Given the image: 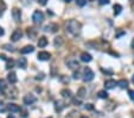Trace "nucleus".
<instances>
[{"label": "nucleus", "instance_id": "1", "mask_svg": "<svg viewBox=\"0 0 134 118\" xmlns=\"http://www.w3.org/2000/svg\"><path fill=\"white\" fill-rule=\"evenodd\" d=\"M65 29H67V32H69L70 35L76 36V35H78L80 31H81V24H80L77 20L71 19L65 23Z\"/></svg>", "mask_w": 134, "mask_h": 118}, {"label": "nucleus", "instance_id": "2", "mask_svg": "<svg viewBox=\"0 0 134 118\" xmlns=\"http://www.w3.org/2000/svg\"><path fill=\"white\" fill-rule=\"evenodd\" d=\"M32 22L34 24H42L44 22V13L42 11H34L32 14Z\"/></svg>", "mask_w": 134, "mask_h": 118}, {"label": "nucleus", "instance_id": "3", "mask_svg": "<svg viewBox=\"0 0 134 118\" xmlns=\"http://www.w3.org/2000/svg\"><path fill=\"white\" fill-rule=\"evenodd\" d=\"M94 76H95V74H94V72H93L89 67L84 68V72H83V80L84 81H91L93 79H94Z\"/></svg>", "mask_w": 134, "mask_h": 118}, {"label": "nucleus", "instance_id": "4", "mask_svg": "<svg viewBox=\"0 0 134 118\" xmlns=\"http://www.w3.org/2000/svg\"><path fill=\"white\" fill-rule=\"evenodd\" d=\"M22 37H23V31L20 30V29H17V30H14L13 34L11 35V41L12 42H18Z\"/></svg>", "mask_w": 134, "mask_h": 118}, {"label": "nucleus", "instance_id": "5", "mask_svg": "<svg viewBox=\"0 0 134 118\" xmlns=\"http://www.w3.org/2000/svg\"><path fill=\"white\" fill-rule=\"evenodd\" d=\"M23 100H24V104L25 105H32L37 101V98L34 96H32V94H26Z\"/></svg>", "mask_w": 134, "mask_h": 118}, {"label": "nucleus", "instance_id": "6", "mask_svg": "<svg viewBox=\"0 0 134 118\" xmlns=\"http://www.w3.org/2000/svg\"><path fill=\"white\" fill-rule=\"evenodd\" d=\"M65 63H67V66L70 68V69H78V67H80L78 62L76 61V60H74V59L67 60V61H65Z\"/></svg>", "mask_w": 134, "mask_h": 118}, {"label": "nucleus", "instance_id": "7", "mask_svg": "<svg viewBox=\"0 0 134 118\" xmlns=\"http://www.w3.org/2000/svg\"><path fill=\"white\" fill-rule=\"evenodd\" d=\"M51 57V54L48 51H39L38 53V60L40 61H49Z\"/></svg>", "mask_w": 134, "mask_h": 118}, {"label": "nucleus", "instance_id": "8", "mask_svg": "<svg viewBox=\"0 0 134 118\" xmlns=\"http://www.w3.org/2000/svg\"><path fill=\"white\" fill-rule=\"evenodd\" d=\"M17 93H18L17 90H16L13 86H11V90L7 87V90L5 91L4 94H6V97H10V98H17Z\"/></svg>", "mask_w": 134, "mask_h": 118}, {"label": "nucleus", "instance_id": "9", "mask_svg": "<svg viewBox=\"0 0 134 118\" xmlns=\"http://www.w3.org/2000/svg\"><path fill=\"white\" fill-rule=\"evenodd\" d=\"M12 17H13V19L16 20V22H19V20L22 19V11H20L19 9H17V7H14V9L12 10Z\"/></svg>", "mask_w": 134, "mask_h": 118}, {"label": "nucleus", "instance_id": "10", "mask_svg": "<svg viewBox=\"0 0 134 118\" xmlns=\"http://www.w3.org/2000/svg\"><path fill=\"white\" fill-rule=\"evenodd\" d=\"M116 85H117V81H115L113 79H109V80H106V81H104V87H106L107 90H112V88H114Z\"/></svg>", "mask_w": 134, "mask_h": 118}, {"label": "nucleus", "instance_id": "11", "mask_svg": "<svg viewBox=\"0 0 134 118\" xmlns=\"http://www.w3.org/2000/svg\"><path fill=\"white\" fill-rule=\"evenodd\" d=\"M34 51V48L33 45H25L24 48L20 49V54H23V55H25V54H31Z\"/></svg>", "mask_w": 134, "mask_h": 118}, {"label": "nucleus", "instance_id": "12", "mask_svg": "<svg viewBox=\"0 0 134 118\" xmlns=\"http://www.w3.org/2000/svg\"><path fill=\"white\" fill-rule=\"evenodd\" d=\"M7 80H9V82L11 85H14L16 82H17V74L14 73V72H10L9 75H7Z\"/></svg>", "mask_w": 134, "mask_h": 118}, {"label": "nucleus", "instance_id": "13", "mask_svg": "<svg viewBox=\"0 0 134 118\" xmlns=\"http://www.w3.org/2000/svg\"><path fill=\"white\" fill-rule=\"evenodd\" d=\"M48 45V38L45 36H42V37H39L38 39V47L39 48H45Z\"/></svg>", "mask_w": 134, "mask_h": 118}, {"label": "nucleus", "instance_id": "14", "mask_svg": "<svg viewBox=\"0 0 134 118\" xmlns=\"http://www.w3.org/2000/svg\"><path fill=\"white\" fill-rule=\"evenodd\" d=\"M45 31H50V32H57L58 31V25L57 24H49L45 26Z\"/></svg>", "mask_w": 134, "mask_h": 118}, {"label": "nucleus", "instance_id": "15", "mask_svg": "<svg viewBox=\"0 0 134 118\" xmlns=\"http://www.w3.org/2000/svg\"><path fill=\"white\" fill-rule=\"evenodd\" d=\"M17 63H18V67L24 69V68H26V66H27V60H26L25 57H19Z\"/></svg>", "mask_w": 134, "mask_h": 118}, {"label": "nucleus", "instance_id": "16", "mask_svg": "<svg viewBox=\"0 0 134 118\" xmlns=\"http://www.w3.org/2000/svg\"><path fill=\"white\" fill-rule=\"evenodd\" d=\"M27 36H29V38H31V39H34L37 37V31L34 30L33 28H27Z\"/></svg>", "mask_w": 134, "mask_h": 118}, {"label": "nucleus", "instance_id": "17", "mask_svg": "<svg viewBox=\"0 0 134 118\" xmlns=\"http://www.w3.org/2000/svg\"><path fill=\"white\" fill-rule=\"evenodd\" d=\"M64 107H65V105H64V103H63V101L57 100L56 103H55V110H56L57 112H61V111L64 109Z\"/></svg>", "mask_w": 134, "mask_h": 118}, {"label": "nucleus", "instance_id": "18", "mask_svg": "<svg viewBox=\"0 0 134 118\" xmlns=\"http://www.w3.org/2000/svg\"><path fill=\"white\" fill-rule=\"evenodd\" d=\"M63 43H64V39H63V37H56V38L53 39V45H55L56 48L62 47V45H63Z\"/></svg>", "mask_w": 134, "mask_h": 118}, {"label": "nucleus", "instance_id": "19", "mask_svg": "<svg viewBox=\"0 0 134 118\" xmlns=\"http://www.w3.org/2000/svg\"><path fill=\"white\" fill-rule=\"evenodd\" d=\"M91 60H93V57H91L90 54H88V53H82L81 54V61L82 62H90Z\"/></svg>", "mask_w": 134, "mask_h": 118}, {"label": "nucleus", "instance_id": "20", "mask_svg": "<svg viewBox=\"0 0 134 118\" xmlns=\"http://www.w3.org/2000/svg\"><path fill=\"white\" fill-rule=\"evenodd\" d=\"M7 110H9L10 112H19L20 111V107L18 106V105H16V104H9L7 105Z\"/></svg>", "mask_w": 134, "mask_h": 118}, {"label": "nucleus", "instance_id": "21", "mask_svg": "<svg viewBox=\"0 0 134 118\" xmlns=\"http://www.w3.org/2000/svg\"><path fill=\"white\" fill-rule=\"evenodd\" d=\"M61 96L64 97V98H73V93H71V91H70V90L64 88V90L61 91Z\"/></svg>", "mask_w": 134, "mask_h": 118}, {"label": "nucleus", "instance_id": "22", "mask_svg": "<svg viewBox=\"0 0 134 118\" xmlns=\"http://www.w3.org/2000/svg\"><path fill=\"white\" fill-rule=\"evenodd\" d=\"M7 82L4 80V79H0V92L1 93H5V91L7 90Z\"/></svg>", "mask_w": 134, "mask_h": 118}, {"label": "nucleus", "instance_id": "23", "mask_svg": "<svg viewBox=\"0 0 134 118\" xmlns=\"http://www.w3.org/2000/svg\"><path fill=\"white\" fill-rule=\"evenodd\" d=\"M87 96V90L84 87H80L78 88V91H77V97L80 99H82V98H84V97Z\"/></svg>", "mask_w": 134, "mask_h": 118}, {"label": "nucleus", "instance_id": "24", "mask_svg": "<svg viewBox=\"0 0 134 118\" xmlns=\"http://www.w3.org/2000/svg\"><path fill=\"white\" fill-rule=\"evenodd\" d=\"M113 9H114V14L115 16H119V14L121 13V11H122V6H121L120 4H115Z\"/></svg>", "mask_w": 134, "mask_h": 118}, {"label": "nucleus", "instance_id": "25", "mask_svg": "<svg viewBox=\"0 0 134 118\" xmlns=\"http://www.w3.org/2000/svg\"><path fill=\"white\" fill-rule=\"evenodd\" d=\"M117 85H119L121 88H127L128 87V80H126V79H121L120 81H117Z\"/></svg>", "mask_w": 134, "mask_h": 118}, {"label": "nucleus", "instance_id": "26", "mask_svg": "<svg viewBox=\"0 0 134 118\" xmlns=\"http://www.w3.org/2000/svg\"><path fill=\"white\" fill-rule=\"evenodd\" d=\"M97 96H98V98H101V99H107L108 98V93H107L106 91H98Z\"/></svg>", "mask_w": 134, "mask_h": 118}, {"label": "nucleus", "instance_id": "27", "mask_svg": "<svg viewBox=\"0 0 134 118\" xmlns=\"http://www.w3.org/2000/svg\"><path fill=\"white\" fill-rule=\"evenodd\" d=\"M6 10V4L4 3L3 0H0V17L4 14V12H5Z\"/></svg>", "mask_w": 134, "mask_h": 118}, {"label": "nucleus", "instance_id": "28", "mask_svg": "<svg viewBox=\"0 0 134 118\" xmlns=\"http://www.w3.org/2000/svg\"><path fill=\"white\" fill-rule=\"evenodd\" d=\"M14 60H7V65H6V69H11V68H13V66H14Z\"/></svg>", "mask_w": 134, "mask_h": 118}, {"label": "nucleus", "instance_id": "29", "mask_svg": "<svg viewBox=\"0 0 134 118\" xmlns=\"http://www.w3.org/2000/svg\"><path fill=\"white\" fill-rule=\"evenodd\" d=\"M78 115H80V113H78L77 111H71V112H70L65 118H77Z\"/></svg>", "mask_w": 134, "mask_h": 118}, {"label": "nucleus", "instance_id": "30", "mask_svg": "<svg viewBox=\"0 0 134 118\" xmlns=\"http://www.w3.org/2000/svg\"><path fill=\"white\" fill-rule=\"evenodd\" d=\"M3 48L5 49V50H7V51H12V53L14 51V48L12 47L11 44H4V45H3Z\"/></svg>", "mask_w": 134, "mask_h": 118}, {"label": "nucleus", "instance_id": "31", "mask_svg": "<svg viewBox=\"0 0 134 118\" xmlns=\"http://www.w3.org/2000/svg\"><path fill=\"white\" fill-rule=\"evenodd\" d=\"M76 4H77L78 6H81V7H83V6L87 4V0H76Z\"/></svg>", "mask_w": 134, "mask_h": 118}, {"label": "nucleus", "instance_id": "32", "mask_svg": "<svg viewBox=\"0 0 134 118\" xmlns=\"http://www.w3.org/2000/svg\"><path fill=\"white\" fill-rule=\"evenodd\" d=\"M101 72L103 74H108V75H112L113 74V70H110V69H104V68H101Z\"/></svg>", "mask_w": 134, "mask_h": 118}, {"label": "nucleus", "instance_id": "33", "mask_svg": "<svg viewBox=\"0 0 134 118\" xmlns=\"http://www.w3.org/2000/svg\"><path fill=\"white\" fill-rule=\"evenodd\" d=\"M84 109L88 110V111H91V110H94V105L93 104H86L84 105Z\"/></svg>", "mask_w": 134, "mask_h": 118}, {"label": "nucleus", "instance_id": "34", "mask_svg": "<svg viewBox=\"0 0 134 118\" xmlns=\"http://www.w3.org/2000/svg\"><path fill=\"white\" fill-rule=\"evenodd\" d=\"M73 103H74V104H75V105H81V103H82V101H81V99L74 98V99H73Z\"/></svg>", "mask_w": 134, "mask_h": 118}, {"label": "nucleus", "instance_id": "35", "mask_svg": "<svg viewBox=\"0 0 134 118\" xmlns=\"http://www.w3.org/2000/svg\"><path fill=\"white\" fill-rule=\"evenodd\" d=\"M128 96H129V98H131L132 100H134V91L133 90L128 91Z\"/></svg>", "mask_w": 134, "mask_h": 118}, {"label": "nucleus", "instance_id": "36", "mask_svg": "<svg viewBox=\"0 0 134 118\" xmlns=\"http://www.w3.org/2000/svg\"><path fill=\"white\" fill-rule=\"evenodd\" d=\"M6 110H7V106H5V105L0 104V112H5Z\"/></svg>", "mask_w": 134, "mask_h": 118}, {"label": "nucleus", "instance_id": "37", "mask_svg": "<svg viewBox=\"0 0 134 118\" xmlns=\"http://www.w3.org/2000/svg\"><path fill=\"white\" fill-rule=\"evenodd\" d=\"M36 79L37 80H43V79H44V73H39L38 75L36 76Z\"/></svg>", "mask_w": 134, "mask_h": 118}, {"label": "nucleus", "instance_id": "38", "mask_svg": "<svg viewBox=\"0 0 134 118\" xmlns=\"http://www.w3.org/2000/svg\"><path fill=\"white\" fill-rule=\"evenodd\" d=\"M98 3L101 5H107V4H109V0H98Z\"/></svg>", "mask_w": 134, "mask_h": 118}, {"label": "nucleus", "instance_id": "39", "mask_svg": "<svg viewBox=\"0 0 134 118\" xmlns=\"http://www.w3.org/2000/svg\"><path fill=\"white\" fill-rule=\"evenodd\" d=\"M38 3H39V5L44 6V5H46V3H48V0H38Z\"/></svg>", "mask_w": 134, "mask_h": 118}, {"label": "nucleus", "instance_id": "40", "mask_svg": "<svg viewBox=\"0 0 134 118\" xmlns=\"http://www.w3.org/2000/svg\"><path fill=\"white\" fill-rule=\"evenodd\" d=\"M125 34H126L125 31H119V32H117V34H116V37H117V38H119V37H121V36H122V35H125Z\"/></svg>", "mask_w": 134, "mask_h": 118}, {"label": "nucleus", "instance_id": "41", "mask_svg": "<svg viewBox=\"0 0 134 118\" xmlns=\"http://www.w3.org/2000/svg\"><path fill=\"white\" fill-rule=\"evenodd\" d=\"M0 60H4V61H7V57L5 56V55H4V54H0Z\"/></svg>", "mask_w": 134, "mask_h": 118}, {"label": "nucleus", "instance_id": "42", "mask_svg": "<svg viewBox=\"0 0 134 118\" xmlns=\"http://www.w3.org/2000/svg\"><path fill=\"white\" fill-rule=\"evenodd\" d=\"M74 79H80V73H78V72H75V73H74V76H73Z\"/></svg>", "mask_w": 134, "mask_h": 118}, {"label": "nucleus", "instance_id": "43", "mask_svg": "<svg viewBox=\"0 0 134 118\" xmlns=\"http://www.w3.org/2000/svg\"><path fill=\"white\" fill-rule=\"evenodd\" d=\"M4 34H5V31H4V29L0 26V36H4Z\"/></svg>", "mask_w": 134, "mask_h": 118}, {"label": "nucleus", "instance_id": "44", "mask_svg": "<svg viewBox=\"0 0 134 118\" xmlns=\"http://www.w3.org/2000/svg\"><path fill=\"white\" fill-rule=\"evenodd\" d=\"M7 118H16V117H14L13 115H9V116H7Z\"/></svg>", "mask_w": 134, "mask_h": 118}, {"label": "nucleus", "instance_id": "45", "mask_svg": "<svg viewBox=\"0 0 134 118\" xmlns=\"http://www.w3.org/2000/svg\"><path fill=\"white\" fill-rule=\"evenodd\" d=\"M132 47H133V49H134V39H133V42H132Z\"/></svg>", "mask_w": 134, "mask_h": 118}, {"label": "nucleus", "instance_id": "46", "mask_svg": "<svg viewBox=\"0 0 134 118\" xmlns=\"http://www.w3.org/2000/svg\"><path fill=\"white\" fill-rule=\"evenodd\" d=\"M65 3H70V1H71V0H64Z\"/></svg>", "mask_w": 134, "mask_h": 118}, {"label": "nucleus", "instance_id": "47", "mask_svg": "<svg viewBox=\"0 0 134 118\" xmlns=\"http://www.w3.org/2000/svg\"><path fill=\"white\" fill-rule=\"evenodd\" d=\"M132 81H133V82H134V75H133V76H132Z\"/></svg>", "mask_w": 134, "mask_h": 118}, {"label": "nucleus", "instance_id": "48", "mask_svg": "<svg viewBox=\"0 0 134 118\" xmlns=\"http://www.w3.org/2000/svg\"><path fill=\"white\" fill-rule=\"evenodd\" d=\"M90 1H95V0H90Z\"/></svg>", "mask_w": 134, "mask_h": 118}, {"label": "nucleus", "instance_id": "49", "mask_svg": "<svg viewBox=\"0 0 134 118\" xmlns=\"http://www.w3.org/2000/svg\"><path fill=\"white\" fill-rule=\"evenodd\" d=\"M48 118H51V117H48Z\"/></svg>", "mask_w": 134, "mask_h": 118}]
</instances>
